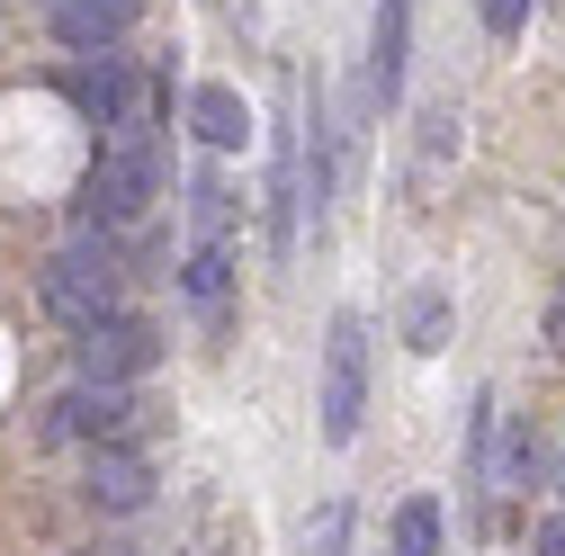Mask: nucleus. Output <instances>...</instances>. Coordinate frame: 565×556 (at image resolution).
<instances>
[{
  "label": "nucleus",
  "mask_w": 565,
  "mask_h": 556,
  "mask_svg": "<svg viewBox=\"0 0 565 556\" xmlns=\"http://www.w3.org/2000/svg\"><path fill=\"white\" fill-rule=\"evenodd\" d=\"M45 306L63 314V323H99V314H117V252L99 243V234H82V243H63L54 260H45Z\"/></svg>",
  "instance_id": "2"
},
{
  "label": "nucleus",
  "mask_w": 565,
  "mask_h": 556,
  "mask_svg": "<svg viewBox=\"0 0 565 556\" xmlns=\"http://www.w3.org/2000/svg\"><path fill=\"white\" fill-rule=\"evenodd\" d=\"M153 189H162V162H153V145H145V135H117V145L90 162L82 216H90V225H135V216L153 206Z\"/></svg>",
  "instance_id": "1"
},
{
  "label": "nucleus",
  "mask_w": 565,
  "mask_h": 556,
  "mask_svg": "<svg viewBox=\"0 0 565 556\" xmlns=\"http://www.w3.org/2000/svg\"><path fill=\"white\" fill-rule=\"evenodd\" d=\"M153 323H135V314H99V323H82V368L99 377V386H126V377H145L153 368Z\"/></svg>",
  "instance_id": "4"
},
{
  "label": "nucleus",
  "mask_w": 565,
  "mask_h": 556,
  "mask_svg": "<svg viewBox=\"0 0 565 556\" xmlns=\"http://www.w3.org/2000/svg\"><path fill=\"white\" fill-rule=\"evenodd\" d=\"M413 351H440V297L413 306Z\"/></svg>",
  "instance_id": "14"
},
{
  "label": "nucleus",
  "mask_w": 565,
  "mask_h": 556,
  "mask_svg": "<svg viewBox=\"0 0 565 556\" xmlns=\"http://www.w3.org/2000/svg\"><path fill=\"white\" fill-rule=\"evenodd\" d=\"M135 10H145V0H54V36L82 45V54H108L135 28Z\"/></svg>",
  "instance_id": "5"
},
{
  "label": "nucleus",
  "mask_w": 565,
  "mask_h": 556,
  "mask_svg": "<svg viewBox=\"0 0 565 556\" xmlns=\"http://www.w3.org/2000/svg\"><path fill=\"white\" fill-rule=\"evenodd\" d=\"M90 503L99 512H145L153 503V467L135 458V449H99L90 458Z\"/></svg>",
  "instance_id": "8"
},
{
  "label": "nucleus",
  "mask_w": 565,
  "mask_h": 556,
  "mask_svg": "<svg viewBox=\"0 0 565 556\" xmlns=\"http://www.w3.org/2000/svg\"><path fill=\"white\" fill-rule=\"evenodd\" d=\"M99 556H117V547H99Z\"/></svg>",
  "instance_id": "18"
},
{
  "label": "nucleus",
  "mask_w": 565,
  "mask_h": 556,
  "mask_svg": "<svg viewBox=\"0 0 565 556\" xmlns=\"http://www.w3.org/2000/svg\"><path fill=\"white\" fill-rule=\"evenodd\" d=\"M341 547H350V512H341V503H323V512H315V530H306V556H341Z\"/></svg>",
  "instance_id": "12"
},
{
  "label": "nucleus",
  "mask_w": 565,
  "mask_h": 556,
  "mask_svg": "<svg viewBox=\"0 0 565 556\" xmlns=\"http://www.w3.org/2000/svg\"><path fill=\"white\" fill-rule=\"evenodd\" d=\"M189 297L216 314L225 306V243H198V260H189Z\"/></svg>",
  "instance_id": "11"
},
{
  "label": "nucleus",
  "mask_w": 565,
  "mask_h": 556,
  "mask_svg": "<svg viewBox=\"0 0 565 556\" xmlns=\"http://www.w3.org/2000/svg\"><path fill=\"white\" fill-rule=\"evenodd\" d=\"M126 413H135L126 386H99V377H90V386H73V395L54 404V431H63V440H117Z\"/></svg>",
  "instance_id": "6"
},
{
  "label": "nucleus",
  "mask_w": 565,
  "mask_h": 556,
  "mask_svg": "<svg viewBox=\"0 0 565 556\" xmlns=\"http://www.w3.org/2000/svg\"><path fill=\"white\" fill-rule=\"evenodd\" d=\"M225 216H234V206H225V180H198V225H206V243L225 234Z\"/></svg>",
  "instance_id": "13"
},
{
  "label": "nucleus",
  "mask_w": 565,
  "mask_h": 556,
  "mask_svg": "<svg viewBox=\"0 0 565 556\" xmlns=\"http://www.w3.org/2000/svg\"><path fill=\"white\" fill-rule=\"evenodd\" d=\"M539 556H565V521H547V538H539Z\"/></svg>",
  "instance_id": "16"
},
{
  "label": "nucleus",
  "mask_w": 565,
  "mask_h": 556,
  "mask_svg": "<svg viewBox=\"0 0 565 556\" xmlns=\"http://www.w3.org/2000/svg\"><path fill=\"white\" fill-rule=\"evenodd\" d=\"M360 404H369V323L332 314V332H323V440L332 449L360 440Z\"/></svg>",
  "instance_id": "3"
},
{
  "label": "nucleus",
  "mask_w": 565,
  "mask_h": 556,
  "mask_svg": "<svg viewBox=\"0 0 565 556\" xmlns=\"http://www.w3.org/2000/svg\"><path fill=\"white\" fill-rule=\"evenodd\" d=\"M556 494H565V475H556Z\"/></svg>",
  "instance_id": "17"
},
{
  "label": "nucleus",
  "mask_w": 565,
  "mask_h": 556,
  "mask_svg": "<svg viewBox=\"0 0 565 556\" xmlns=\"http://www.w3.org/2000/svg\"><path fill=\"white\" fill-rule=\"evenodd\" d=\"M395 556H440V503H404L395 512Z\"/></svg>",
  "instance_id": "10"
},
{
  "label": "nucleus",
  "mask_w": 565,
  "mask_h": 556,
  "mask_svg": "<svg viewBox=\"0 0 565 556\" xmlns=\"http://www.w3.org/2000/svg\"><path fill=\"white\" fill-rule=\"evenodd\" d=\"M189 126H198V145H216V153H234L243 135H252V108L225 90V82H206V90H189Z\"/></svg>",
  "instance_id": "9"
},
{
  "label": "nucleus",
  "mask_w": 565,
  "mask_h": 556,
  "mask_svg": "<svg viewBox=\"0 0 565 556\" xmlns=\"http://www.w3.org/2000/svg\"><path fill=\"white\" fill-rule=\"evenodd\" d=\"M63 90H73V108H82V117H99V126H126V117H135V82H126V63H117V54L82 63V73L63 82Z\"/></svg>",
  "instance_id": "7"
},
{
  "label": "nucleus",
  "mask_w": 565,
  "mask_h": 556,
  "mask_svg": "<svg viewBox=\"0 0 565 556\" xmlns=\"http://www.w3.org/2000/svg\"><path fill=\"white\" fill-rule=\"evenodd\" d=\"M521 19H530V0H484V28H493V36H512Z\"/></svg>",
  "instance_id": "15"
}]
</instances>
